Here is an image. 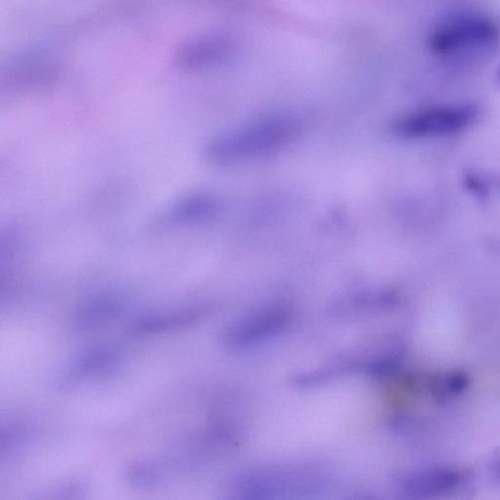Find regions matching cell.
<instances>
[{
  "instance_id": "cell-3",
  "label": "cell",
  "mask_w": 500,
  "mask_h": 500,
  "mask_svg": "<svg viewBox=\"0 0 500 500\" xmlns=\"http://www.w3.org/2000/svg\"><path fill=\"white\" fill-rule=\"evenodd\" d=\"M121 357V353L112 346L91 349L71 364L65 378L74 383L103 376L120 365Z\"/></svg>"
},
{
  "instance_id": "cell-5",
  "label": "cell",
  "mask_w": 500,
  "mask_h": 500,
  "mask_svg": "<svg viewBox=\"0 0 500 500\" xmlns=\"http://www.w3.org/2000/svg\"><path fill=\"white\" fill-rule=\"evenodd\" d=\"M122 309V301L115 297L95 299L78 310L75 322L83 328L101 326L115 319Z\"/></svg>"
},
{
  "instance_id": "cell-2",
  "label": "cell",
  "mask_w": 500,
  "mask_h": 500,
  "mask_svg": "<svg viewBox=\"0 0 500 500\" xmlns=\"http://www.w3.org/2000/svg\"><path fill=\"white\" fill-rule=\"evenodd\" d=\"M477 117L478 110L472 105L433 107L405 117L398 130L414 138L451 136L470 128Z\"/></svg>"
},
{
  "instance_id": "cell-1",
  "label": "cell",
  "mask_w": 500,
  "mask_h": 500,
  "mask_svg": "<svg viewBox=\"0 0 500 500\" xmlns=\"http://www.w3.org/2000/svg\"><path fill=\"white\" fill-rule=\"evenodd\" d=\"M500 29L490 17L460 12L439 23L428 38L434 55L445 59H467L491 54L498 45Z\"/></svg>"
},
{
  "instance_id": "cell-7",
  "label": "cell",
  "mask_w": 500,
  "mask_h": 500,
  "mask_svg": "<svg viewBox=\"0 0 500 500\" xmlns=\"http://www.w3.org/2000/svg\"><path fill=\"white\" fill-rule=\"evenodd\" d=\"M497 77H498V81H499V83H500V65H499V69H498Z\"/></svg>"
},
{
  "instance_id": "cell-6",
  "label": "cell",
  "mask_w": 500,
  "mask_h": 500,
  "mask_svg": "<svg viewBox=\"0 0 500 500\" xmlns=\"http://www.w3.org/2000/svg\"><path fill=\"white\" fill-rule=\"evenodd\" d=\"M495 184L497 191L500 193V175L495 177Z\"/></svg>"
},
{
  "instance_id": "cell-4",
  "label": "cell",
  "mask_w": 500,
  "mask_h": 500,
  "mask_svg": "<svg viewBox=\"0 0 500 500\" xmlns=\"http://www.w3.org/2000/svg\"><path fill=\"white\" fill-rule=\"evenodd\" d=\"M197 319H200V312L192 309L150 314L135 320L131 328L136 334H161L179 330L195 323Z\"/></svg>"
}]
</instances>
